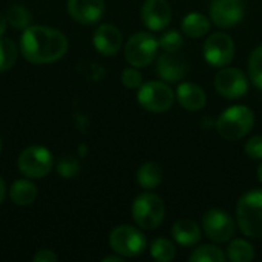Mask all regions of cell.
Here are the masks:
<instances>
[{
	"label": "cell",
	"instance_id": "obj_19",
	"mask_svg": "<svg viewBox=\"0 0 262 262\" xmlns=\"http://www.w3.org/2000/svg\"><path fill=\"white\" fill-rule=\"evenodd\" d=\"M210 25H212V20L207 15L200 14V12H190L183 18L181 29L187 37L200 38L210 31Z\"/></svg>",
	"mask_w": 262,
	"mask_h": 262
},
{
	"label": "cell",
	"instance_id": "obj_16",
	"mask_svg": "<svg viewBox=\"0 0 262 262\" xmlns=\"http://www.w3.org/2000/svg\"><path fill=\"white\" fill-rule=\"evenodd\" d=\"M123 43L120 29L114 25H101L94 32V46L103 55H115Z\"/></svg>",
	"mask_w": 262,
	"mask_h": 262
},
{
	"label": "cell",
	"instance_id": "obj_30",
	"mask_svg": "<svg viewBox=\"0 0 262 262\" xmlns=\"http://www.w3.org/2000/svg\"><path fill=\"white\" fill-rule=\"evenodd\" d=\"M246 154L253 160H262V135L252 137L246 143Z\"/></svg>",
	"mask_w": 262,
	"mask_h": 262
},
{
	"label": "cell",
	"instance_id": "obj_11",
	"mask_svg": "<svg viewBox=\"0 0 262 262\" xmlns=\"http://www.w3.org/2000/svg\"><path fill=\"white\" fill-rule=\"evenodd\" d=\"M215 89L226 98H241L249 89V78L243 71L224 66L215 77Z\"/></svg>",
	"mask_w": 262,
	"mask_h": 262
},
{
	"label": "cell",
	"instance_id": "obj_8",
	"mask_svg": "<svg viewBox=\"0 0 262 262\" xmlns=\"http://www.w3.org/2000/svg\"><path fill=\"white\" fill-rule=\"evenodd\" d=\"M17 164H18V170L25 177L31 180H38L51 172L54 166V158L46 147L31 146L20 154Z\"/></svg>",
	"mask_w": 262,
	"mask_h": 262
},
{
	"label": "cell",
	"instance_id": "obj_9",
	"mask_svg": "<svg viewBox=\"0 0 262 262\" xmlns=\"http://www.w3.org/2000/svg\"><path fill=\"white\" fill-rule=\"evenodd\" d=\"M203 51L209 64L215 68H224L235 57V43L226 32H215L206 40Z\"/></svg>",
	"mask_w": 262,
	"mask_h": 262
},
{
	"label": "cell",
	"instance_id": "obj_2",
	"mask_svg": "<svg viewBox=\"0 0 262 262\" xmlns=\"http://www.w3.org/2000/svg\"><path fill=\"white\" fill-rule=\"evenodd\" d=\"M236 220L239 230L253 239L262 238V190L247 192L236 206Z\"/></svg>",
	"mask_w": 262,
	"mask_h": 262
},
{
	"label": "cell",
	"instance_id": "obj_14",
	"mask_svg": "<svg viewBox=\"0 0 262 262\" xmlns=\"http://www.w3.org/2000/svg\"><path fill=\"white\" fill-rule=\"evenodd\" d=\"M141 20L150 31H163L172 20V8L167 0H146L141 8Z\"/></svg>",
	"mask_w": 262,
	"mask_h": 262
},
{
	"label": "cell",
	"instance_id": "obj_13",
	"mask_svg": "<svg viewBox=\"0 0 262 262\" xmlns=\"http://www.w3.org/2000/svg\"><path fill=\"white\" fill-rule=\"evenodd\" d=\"M157 71L163 81L177 83L186 77L189 71V63L180 51H163L157 61Z\"/></svg>",
	"mask_w": 262,
	"mask_h": 262
},
{
	"label": "cell",
	"instance_id": "obj_26",
	"mask_svg": "<svg viewBox=\"0 0 262 262\" xmlns=\"http://www.w3.org/2000/svg\"><path fill=\"white\" fill-rule=\"evenodd\" d=\"M18 49L9 38L0 37V72L11 69L17 60Z\"/></svg>",
	"mask_w": 262,
	"mask_h": 262
},
{
	"label": "cell",
	"instance_id": "obj_24",
	"mask_svg": "<svg viewBox=\"0 0 262 262\" xmlns=\"http://www.w3.org/2000/svg\"><path fill=\"white\" fill-rule=\"evenodd\" d=\"M226 253L216 247V246H210V244H204L200 246L198 249L193 250V253L189 256L190 262H224L226 261Z\"/></svg>",
	"mask_w": 262,
	"mask_h": 262
},
{
	"label": "cell",
	"instance_id": "obj_23",
	"mask_svg": "<svg viewBox=\"0 0 262 262\" xmlns=\"http://www.w3.org/2000/svg\"><path fill=\"white\" fill-rule=\"evenodd\" d=\"M150 255L155 261L170 262L177 256V249L173 243L167 238H157L150 246Z\"/></svg>",
	"mask_w": 262,
	"mask_h": 262
},
{
	"label": "cell",
	"instance_id": "obj_6",
	"mask_svg": "<svg viewBox=\"0 0 262 262\" xmlns=\"http://www.w3.org/2000/svg\"><path fill=\"white\" fill-rule=\"evenodd\" d=\"M138 103L149 112L163 114L169 111L175 101V94L164 81H147L138 88Z\"/></svg>",
	"mask_w": 262,
	"mask_h": 262
},
{
	"label": "cell",
	"instance_id": "obj_37",
	"mask_svg": "<svg viewBox=\"0 0 262 262\" xmlns=\"http://www.w3.org/2000/svg\"><path fill=\"white\" fill-rule=\"evenodd\" d=\"M0 150H2V140H0Z\"/></svg>",
	"mask_w": 262,
	"mask_h": 262
},
{
	"label": "cell",
	"instance_id": "obj_32",
	"mask_svg": "<svg viewBox=\"0 0 262 262\" xmlns=\"http://www.w3.org/2000/svg\"><path fill=\"white\" fill-rule=\"evenodd\" d=\"M34 261L35 262H55L57 261V255L52 253L51 250H40L38 253L34 255Z\"/></svg>",
	"mask_w": 262,
	"mask_h": 262
},
{
	"label": "cell",
	"instance_id": "obj_31",
	"mask_svg": "<svg viewBox=\"0 0 262 262\" xmlns=\"http://www.w3.org/2000/svg\"><path fill=\"white\" fill-rule=\"evenodd\" d=\"M58 172L66 177V178H72L77 172H78V164L75 161H72L71 158H66L61 161V164L58 166Z\"/></svg>",
	"mask_w": 262,
	"mask_h": 262
},
{
	"label": "cell",
	"instance_id": "obj_22",
	"mask_svg": "<svg viewBox=\"0 0 262 262\" xmlns=\"http://www.w3.org/2000/svg\"><path fill=\"white\" fill-rule=\"evenodd\" d=\"M227 258L232 262H250L255 259V249L246 239H233L227 247Z\"/></svg>",
	"mask_w": 262,
	"mask_h": 262
},
{
	"label": "cell",
	"instance_id": "obj_3",
	"mask_svg": "<svg viewBox=\"0 0 262 262\" xmlns=\"http://www.w3.org/2000/svg\"><path fill=\"white\" fill-rule=\"evenodd\" d=\"M253 124L255 115L250 107L232 106L220 115L216 121V130L223 138L229 141H236L244 138L252 130Z\"/></svg>",
	"mask_w": 262,
	"mask_h": 262
},
{
	"label": "cell",
	"instance_id": "obj_7",
	"mask_svg": "<svg viewBox=\"0 0 262 262\" xmlns=\"http://www.w3.org/2000/svg\"><path fill=\"white\" fill-rule=\"evenodd\" d=\"M158 40L149 32H137L134 34L124 48L126 60L130 66L146 68L149 66L158 52Z\"/></svg>",
	"mask_w": 262,
	"mask_h": 262
},
{
	"label": "cell",
	"instance_id": "obj_15",
	"mask_svg": "<svg viewBox=\"0 0 262 262\" xmlns=\"http://www.w3.org/2000/svg\"><path fill=\"white\" fill-rule=\"evenodd\" d=\"M69 15L83 25L97 23L104 14L103 0H68Z\"/></svg>",
	"mask_w": 262,
	"mask_h": 262
},
{
	"label": "cell",
	"instance_id": "obj_21",
	"mask_svg": "<svg viewBox=\"0 0 262 262\" xmlns=\"http://www.w3.org/2000/svg\"><path fill=\"white\" fill-rule=\"evenodd\" d=\"M163 169L160 164L154 163V161H147L144 163L138 172H137V183L146 189V190H150V189H155L161 184L163 181Z\"/></svg>",
	"mask_w": 262,
	"mask_h": 262
},
{
	"label": "cell",
	"instance_id": "obj_18",
	"mask_svg": "<svg viewBox=\"0 0 262 262\" xmlns=\"http://www.w3.org/2000/svg\"><path fill=\"white\" fill-rule=\"evenodd\" d=\"M172 238L184 247H190L200 243L201 229L192 220H178L172 227Z\"/></svg>",
	"mask_w": 262,
	"mask_h": 262
},
{
	"label": "cell",
	"instance_id": "obj_10",
	"mask_svg": "<svg viewBox=\"0 0 262 262\" xmlns=\"http://www.w3.org/2000/svg\"><path fill=\"white\" fill-rule=\"evenodd\" d=\"M203 230L213 243H227L235 235V221L221 209H210L203 216Z\"/></svg>",
	"mask_w": 262,
	"mask_h": 262
},
{
	"label": "cell",
	"instance_id": "obj_20",
	"mask_svg": "<svg viewBox=\"0 0 262 262\" xmlns=\"http://www.w3.org/2000/svg\"><path fill=\"white\" fill-rule=\"evenodd\" d=\"M11 201L17 206H29L37 198V186L29 180H17L9 190Z\"/></svg>",
	"mask_w": 262,
	"mask_h": 262
},
{
	"label": "cell",
	"instance_id": "obj_34",
	"mask_svg": "<svg viewBox=\"0 0 262 262\" xmlns=\"http://www.w3.org/2000/svg\"><path fill=\"white\" fill-rule=\"evenodd\" d=\"M5 196H6V186H5V183H3V180L0 178V204L3 203V200H5Z\"/></svg>",
	"mask_w": 262,
	"mask_h": 262
},
{
	"label": "cell",
	"instance_id": "obj_4",
	"mask_svg": "<svg viewBox=\"0 0 262 262\" xmlns=\"http://www.w3.org/2000/svg\"><path fill=\"white\" fill-rule=\"evenodd\" d=\"M166 215V207L163 200L152 193V192H144L138 195L132 204V216L137 226L146 230H154L161 226L164 221Z\"/></svg>",
	"mask_w": 262,
	"mask_h": 262
},
{
	"label": "cell",
	"instance_id": "obj_5",
	"mask_svg": "<svg viewBox=\"0 0 262 262\" xmlns=\"http://www.w3.org/2000/svg\"><path fill=\"white\" fill-rule=\"evenodd\" d=\"M109 244L111 249L123 258H135L141 255L147 247V241L143 232L132 226L115 227L111 232Z\"/></svg>",
	"mask_w": 262,
	"mask_h": 262
},
{
	"label": "cell",
	"instance_id": "obj_12",
	"mask_svg": "<svg viewBox=\"0 0 262 262\" xmlns=\"http://www.w3.org/2000/svg\"><path fill=\"white\" fill-rule=\"evenodd\" d=\"M210 20L218 28H232L246 15L244 0H212L209 9Z\"/></svg>",
	"mask_w": 262,
	"mask_h": 262
},
{
	"label": "cell",
	"instance_id": "obj_1",
	"mask_svg": "<svg viewBox=\"0 0 262 262\" xmlns=\"http://www.w3.org/2000/svg\"><path fill=\"white\" fill-rule=\"evenodd\" d=\"M68 51V38L49 26H28L20 37V52L34 64H46L60 60Z\"/></svg>",
	"mask_w": 262,
	"mask_h": 262
},
{
	"label": "cell",
	"instance_id": "obj_25",
	"mask_svg": "<svg viewBox=\"0 0 262 262\" xmlns=\"http://www.w3.org/2000/svg\"><path fill=\"white\" fill-rule=\"evenodd\" d=\"M6 20L15 29H26L28 26H31L32 15L28 8L21 5H14L6 11Z\"/></svg>",
	"mask_w": 262,
	"mask_h": 262
},
{
	"label": "cell",
	"instance_id": "obj_35",
	"mask_svg": "<svg viewBox=\"0 0 262 262\" xmlns=\"http://www.w3.org/2000/svg\"><path fill=\"white\" fill-rule=\"evenodd\" d=\"M103 261H104V262H109V261L121 262V261H123V256H107V258H104Z\"/></svg>",
	"mask_w": 262,
	"mask_h": 262
},
{
	"label": "cell",
	"instance_id": "obj_27",
	"mask_svg": "<svg viewBox=\"0 0 262 262\" xmlns=\"http://www.w3.org/2000/svg\"><path fill=\"white\" fill-rule=\"evenodd\" d=\"M249 78L250 81L258 88L262 89V46H258L249 57Z\"/></svg>",
	"mask_w": 262,
	"mask_h": 262
},
{
	"label": "cell",
	"instance_id": "obj_36",
	"mask_svg": "<svg viewBox=\"0 0 262 262\" xmlns=\"http://www.w3.org/2000/svg\"><path fill=\"white\" fill-rule=\"evenodd\" d=\"M258 180L262 183V163L259 164V167H258Z\"/></svg>",
	"mask_w": 262,
	"mask_h": 262
},
{
	"label": "cell",
	"instance_id": "obj_17",
	"mask_svg": "<svg viewBox=\"0 0 262 262\" xmlns=\"http://www.w3.org/2000/svg\"><path fill=\"white\" fill-rule=\"evenodd\" d=\"M177 98L180 106L190 112L201 111L207 101L204 89L195 83H181L177 89Z\"/></svg>",
	"mask_w": 262,
	"mask_h": 262
},
{
	"label": "cell",
	"instance_id": "obj_28",
	"mask_svg": "<svg viewBox=\"0 0 262 262\" xmlns=\"http://www.w3.org/2000/svg\"><path fill=\"white\" fill-rule=\"evenodd\" d=\"M158 45L163 51H180L183 46V35L177 29L166 31L161 35Z\"/></svg>",
	"mask_w": 262,
	"mask_h": 262
},
{
	"label": "cell",
	"instance_id": "obj_29",
	"mask_svg": "<svg viewBox=\"0 0 262 262\" xmlns=\"http://www.w3.org/2000/svg\"><path fill=\"white\" fill-rule=\"evenodd\" d=\"M121 81L129 89H138L143 84V75H141V72L135 66L134 68H127L121 74Z\"/></svg>",
	"mask_w": 262,
	"mask_h": 262
},
{
	"label": "cell",
	"instance_id": "obj_33",
	"mask_svg": "<svg viewBox=\"0 0 262 262\" xmlns=\"http://www.w3.org/2000/svg\"><path fill=\"white\" fill-rule=\"evenodd\" d=\"M6 25H8L6 15H3V14L0 12V37L5 34V31H6Z\"/></svg>",
	"mask_w": 262,
	"mask_h": 262
}]
</instances>
